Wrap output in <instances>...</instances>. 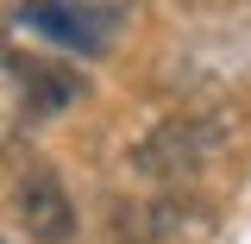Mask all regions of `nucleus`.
<instances>
[{
  "label": "nucleus",
  "instance_id": "obj_3",
  "mask_svg": "<svg viewBox=\"0 0 251 244\" xmlns=\"http://www.w3.org/2000/svg\"><path fill=\"white\" fill-rule=\"evenodd\" d=\"M13 25L19 31H38L44 44H57V50H107V13H88V6H75V0H31L13 13Z\"/></svg>",
  "mask_w": 251,
  "mask_h": 244
},
{
  "label": "nucleus",
  "instance_id": "obj_4",
  "mask_svg": "<svg viewBox=\"0 0 251 244\" xmlns=\"http://www.w3.org/2000/svg\"><path fill=\"white\" fill-rule=\"evenodd\" d=\"M13 82H19V107H25V113H63V107H75L82 88H88V82H82L75 69H63V63H19Z\"/></svg>",
  "mask_w": 251,
  "mask_h": 244
},
{
  "label": "nucleus",
  "instance_id": "obj_1",
  "mask_svg": "<svg viewBox=\"0 0 251 244\" xmlns=\"http://www.w3.org/2000/svg\"><path fill=\"white\" fill-rule=\"evenodd\" d=\"M220 151H226V119H214V113H182V119H163L132 151V169L151 176V182H188Z\"/></svg>",
  "mask_w": 251,
  "mask_h": 244
},
{
  "label": "nucleus",
  "instance_id": "obj_2",
  "mask_svg": "<svg viewBox=\"0 0 251 244\" xmlns=\"http://www.w3.org/2000/svg\"><path fill=\"white\" fill-rule=\"evenodd\" d=\"M13 213L25 225V238H38V244H69L75 238V200L63 194V182L50 169H25L13 182Z\"/></svg>",
  "mask_w": 251,
  "mask_h": 244
}]
</instances>
